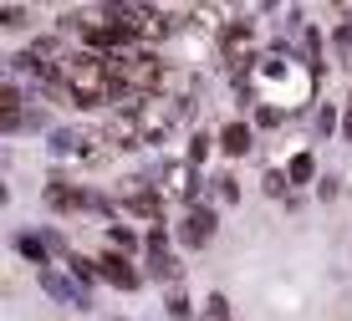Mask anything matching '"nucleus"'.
<instances>
[{"instance_id":"1","label":"nucleus","mask_w":352,"mask_h":321,"mask_svg":"<svg viewBox=\"0 0 352 321\" xmlns=\"http://www.w3.org/2000/svg\"><path fill=\"white\" fill-rule=\"evenodd\" d=\"M214 230H220V214H214L210 204H189L184 225H179V240H184L189 250H204V245L214 240Z\"/></svg>"},{"instance_id":"2","label":"nucleus","mask_w":352,"mask_h":321,"mask_svg":"<svg viewBox=\"0 0 352 321\" xmlns=\"http://www.w3.org/2000/svg\"><path fill=\"white\" fill-rule=\"evenodd\" d=\"M97 270H102L107 286H123V291H138V286H143V270L133 265L128 255H118V250H102V255H97Z\"/></svg>"},{"instance_id":"3","label":"nucleus","mask_w":352,"mask_h":321,"mask_svg":"<svg viewBox=\"0 0 352 321\" xmlns=\"http://www.w3.org/2000/svg\"><path fill=\"white\" fill-rule=\"evenodd\" d=\"M250 46H256V21H230V26L220 31L225 61H250Z\"/></svg>"},{"instance_id":"4","label":"nucleus","mask_w":352,"mask_h":321,"mask_svg":"<svg viewBox=\"0 0 352 321\" xmlns=\"http://www.w3.org/2000/svg\"><path fill=\"white\" fill-rule=\"evenodd\" d=\"M46 204L52 209H92V194L82 189V184H46Z\"/></svg>"},{"instance_id":"5","label":"nucleus","mask_w":352,"mask_h":321,"mask_svg":"<svg viewBox=\"0 0 352 321\" xmlns=\"http://www.w3.org/2000/svg\"><path fill=\"white\" fill-rule=\"evenodd\" d=\"M0 128H6V133L21 128V87H16V82L0 87Z\"/></svg>"},{"instance_id":"6","label":"nucleus","mask_w":352,"mask_h":321,"mask_svg":"<svg viewBox=\"0 0 352 321\" xmlns=\"http://www.w3.org/2000/svg\"><path fill=\"white\" fill-rule=\"evenodd\" d=\"M250 138H256V133H250V122H230V128H220V148H225L230 158L250 153Z\"/></svg>"},{"instance_id":"7","label":"nucleus","mask_w":352,"mask_h":321,"mask_svg":"<svg viewBox=\"0 0 352 321\" xmlns=\"http://www.w3.org/2000/svg\"><path fill=\"white\" fill-rule=\"evenodd\" d=\"M41 286H46V291H52V296H56V301H62V306H87V301H82V291H72V286H67V280H62V276H56V270H52V265H46V270H41Z\"/></svg>"},{"instance_id":"8","label":"nucleus","mask_w":352,"mask_h":321,"mask_svg":"<svg viewBox=\"0 0 352 321\" xmlns=\"http://www.w3.org/2000/svg\"><path fill=\"white\" fill-rule=\"evenodd\" d=\"M311 174H317V164H311V153H296V158H291V164H286V179H291V184H307Z\"/></svg>"},{"instance_id":"9","label":"nucleus","mask_w":352,"mask_h":321,"mask_svg":"<svg viewBox=\"0 0 352 321\" xmlns=\"http://www.w3.org/2000/svg\"><path fill=\"white\" fill-rule=\"evenodd\" d=\"M204 321H235V316H230V301H225L220 291L204 296Z\"/></svg>"},{"instance_id":"10","label":"nucleus","mask_w":352,"mask_h":321,"mask_svg":"<svg viewBox=\"0 0 352 321\" xmlns=\"http://www.w3.org/2000/svg\"><path fill=\"white\" fill-rule=\"evenodd\" d=\"M16 245H21V255H31V261L46 270V240H36V234H21Z\"/></svg>"},{"instance_id":"11","label":"nucleus","mask_w":352,"mask_h":321,"mask_svg":"<svg viewBox=\"0 0 352 321\" xmlns=\"http://www.w3.org/2000/svg\"><path fill=\"white\" fill-rule=\"evenodd\" d=\"M210 143H220V138H210V133H194V148H189V168L210 158Z\"/></svg>"},{"instance_id":"12","label":"nucleus","mask_w":352,"mask_h":321,"mask_svg":"<svg viewBox=\"0 0 352 321\" xmlns=\"http://www.w3.org/2000/svg\"><path fill=\"white\" fill-rule=\"evenodd\" d=\"M214 194H220V199L230 204V199H235V194H240V189H235V179H230V174H225V179H214Z\"/></svg>"},{"instance_id":"13","label":"nucleus","mask_w":352,"mask_h":321,"mask_svg":"<svg viewBox=\"0 0 352 321\" xmlns=\"http://www.w3.org/2000/svg\"><path fill=\"white\" fill-rule=\"evenodd\" d=\"M21 16H26L21 5H6V10H0V26H21Z\"/></svg>"},{"instance_id":"14","label":"nucleus","mask_w":352,"mask_h":321,"mask_svg":"<svg viewBox=\"0 0 352 321\" xmlns=\"http://www.w3.org/2000/svg\"><path fill=\"white\" fill-rule=\"evenodd\" d=\"M347 133H352V102H347Z\"/></svg>"}]
</instances>
